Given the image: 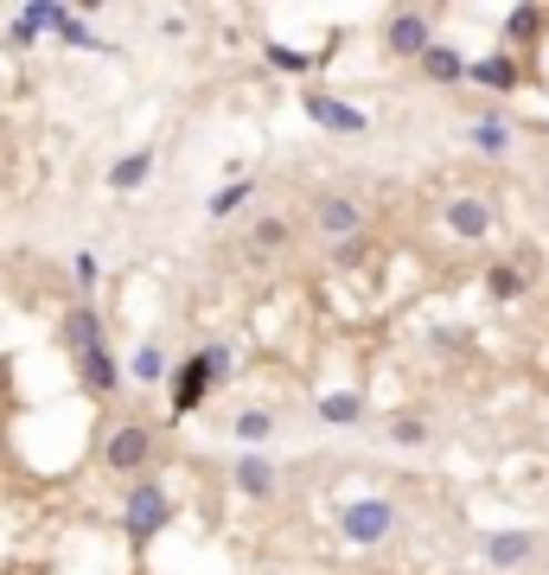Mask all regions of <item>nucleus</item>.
I'll use <instances>...</instances> for the list:
<instances>
[{
  "instance_id": "obj_1",
  "label": "nucleus",
  "mask_w": 549,
  "mask_h": 575,
  "mask_svg": "<svg viewBox=\"0 0 549 575\" xmlns=\"http://www.w3.org/2000/svg\"><path fill=\"white\" fill-rule=\"evenodd\" d=\"M231 345H199L180 371H173V416H192L199 403L211 396V384H224L231 377Z\"/></svg>"
},
{
  "instance_id": "obj_27",
  "label": "nucleus",
  "mask_w": 549,
  "mask_h": 575,
  "mask_svg": "<svg viewBox=\"0 0 549 575\" xmlns=\"http://www.w3.org/2000/svg\"><path fill=\"white\" fill-rule=\"evenodd\" d=\"M370 250H377L370 231H358V236H345V243H333V262H339V269H358V262H370Z\"/></svg>"
},
{
  "instance_id": "obj_10",
  "label": "nucleus",
  "mask_w": 549,
  "mask_h": 575,
  "mask_svg": "<svg viewBox=\"0 0 549 575\" xmlns=\"http://www.w3.org/2000/svg\"><path fill=\"white\" fill-rule=\"evenodd\" d=\"M78 377L90 396H115L122 391V359L109 352V345H96V352H78Z\"/></svg>"
},
{
  "instance_id": "obj_5",
  "label": "nucleus",
  "mask_w": 549,
  "mask_h": 575,
  "mask_svg": "<svg viewBox=\"0 0 549 575\" xmlns=\"http://www.w3.org/2000/svg\"><path fill=\"white\" fill-rule=\"evenodd\" d=\"M435 46V20L416 13V7H396L390 20H384V52L390 58H421Z\"/></svg>"
},
{
  "instance_id": "obj_16",
  "label": "nucleus",
  "mask_w": 549,
  "mask_h": 575,
  "mask_svg": "<svg viewBox=\"0 0 549 575\" xmlns=\"http://www.w3.org/2000/svg\"><path fill=\"white\" fill-rule=\"evenodd\" d=\"M148 173H154V148H134V154H122L109 167V185H115V192H134V185H148Z\"/></svg>"
},
{
  "instance_id": "obj_11",
  "label": "nucleus",
  "mask_w": 549,
  "mask_h": 575,
  "mask_svg": "<svg viewBox=\"0 0 549 575\" xmlns=\"http://www.w3.org/2000/svg\"><path fill=\"white\" fill-rule=\"evenodd\" d=\"M301 109L314 115L319 129H333V134H365V129H370V115H365V109L339 103V97H301Z\"/></svg>"
},
{
  "instance_id": "obj_13",
  "label": "nucleus",
  "mask_w": 549,
  "mask_h": 575,
  "mask_svg": "<svg viewBox=\"0 0 549 575\" xmlns=\"http://www.w3.org/2000/svg\"><path fill=\"white\" fill-rule=\"evenodd\" d=\"M64 345H71V359H78V352H96V345H109L103 340V320H96V307H90V301H78V307L64 314Z\"/></svg>"
},
{
  "instance_id": "obj_6",
  "label": "nucleus",
  "mask_w": 549,
  "mask_h": 575,
  "mask_svg": "<svg viewBox=\"0 0 549 575\" xmlns=\"http://www.w3.org/2000/svg\"><path fill=\"white\" fill-rule=\"evenodd\" d=\"M441 224H447V236H460V243H486V236H492V205H486L479 192H454L441 205Z\"/></svg>"
},
{
  "instance_id": "obj_4",
  "label": "nucleus",
  "mask_w": 549,
  "mask_h": 575,
  "mask_svg": "<svg viewBox=\"0 0 549 575\" xmlns=\"http://www.w3.org/2000/svg\"><path fill=\"white\" fill-rule=\"evenodd\" d=\"M148 461H154V428L122 422V428H109L103 435V467L109 473H141Z\"/></svg>"
},
{
  "instance_id": "obj_19",
  "label": "nucleus",
  "mask_w": 549,
  "mask_h": 575,
  "mask_svg": "<svg viewBox=\"0 0 549 575\" xmlns=\"http://www.w3.org/2000/svg\"><path fill=\"white\" fill-rule=\"evenodd\" d=\"M288 243H294L288 218H256V224H250V250H256V256H282Z\"/></svg>"
},
{
  "instance_id": "obj_3",
  "label": "nucleus",
  "mask_w": 549,
  "mask_h": 575,
  "mask_svg": "<svg viewBox=\"0 0 549 575\" xmlns=\"http://www.w3.org/2000/svg\"><path fill=\"white\" fill-rule=\"evenodd\" d=\"M166 524H173L166 486H160V480H134L129 493H122V531H129V544H154Z\"/></svg>"
},
{
  "instance_id": "obj_12",
  "label": "nucleus",
  "mask_w": 549,
  "mask_h": 575,
  "mask_svg": "<svg viewBox=\"0 0 549 575\" xmlns=\"http://www.w3.org/2000/svg\"><path fill=\"white\" fill-rule=\"evenodd\" d=\"M467 83H479V90H498V97H511L523 83V71H518V58L511 52H492V58H472L467 64Z\"/></svg>"
},
{
  "instance_id": "obj_17",
  "label": "nucleus",
  "mask_w": 549,
  "mask_h": 575,
  "mask_svg": "<svg viewBox=\"0 0 549 575\" xmlns=\"http://www.w3.org/2000/svg\"><path fill=\"white\" fill-rule=\"evenodd\" d=\"M416 64H421V71H428L435 83H467V58L454 52V46H428Z\"/></svg>"
},
{
  "instance_id": "obj_14",
  "label": "nucleus",
  "mask_w": 549,
  "mask_h": 575,
  "mask_svg": "<svg viewBox=\"0 0 549 575\" xmlns=\"http://www.w3.org/2000/svg\"><path fill=\"white\" fill-rule=\"evenodd\" d=\"M319 422H326V428H358V422H365V396L358 391H326L319 396Z\"/></svg>"
},
{
  "instance_id": "obj_26",
  "label": "nucleus",
  "mask_w": 549,
  "mask_h": 575,
  "mask_svg": "<svg viewBox=\"0 0 549 575\" xmlns=\"http://www.w3.org/2000/svg\"><path fill=\"white\" fill-rule=\"evenodd\" d=\"M262 58H268V71H288V78L314 71V52H288V46H262Z\"/></svg>"
},
{
  "instance_id": "obj_7",
  "label": "nucleus",
  "mask_w": 549,
  "mask_h": 575,
  "mask_svg": "<svg viewBox=\"0 0 549 575\" xmlns=\"http://www.w3.org/2000/svg\"><path fill=\"white\" fill-rule=\"evenodd\" d=\"M231 480H236V493L256 498V505H268V498H275V486H282V480H275V461H268L262 447H243V454H236V461H231Z\"/></svg>"
},
{
  "instance_id": "obj_18",
  "label": "nucleus",
  "mask_w": 549,
  "mask_h": 575,
  "mask_svg": "<svg viewBox=\"0 0 549 575\" xmlns=\"http://www.w3.org/2000/svg\"><path fill=\"white\" fill-rule=\"evenodd\" d=\"M52 13H58V0H32L27 13H20V20H13V27H7V46H32V39H39V32L52 27Z\"/></svg>"
},
{
  "instance_id": "obj_21",
  "label": "nucleus",
  "mask_w": 549,
  "mask_h": 575,
  "mask_svg": "<svg viewBox=\"0 0 549 575\" xmlns=\"http://www.w3.org/2000/svg\"><path fill=\"white\" fill-rule=\"evenodd\" d=\"M486 294H492V301H523L530 282H523L518 262H492V269H486Z\"/></svg>"
},
{
  "instance_id": "obj_22",
  "label": "nucleus",
  "mask_w": 549,
  "mask_h": 575,
  "mask_svg": "<svg viewBox=\"0 0 549 575\" xmlns=\"http://www.w3.org/2000/svg\"><path fill=\"white\" fill-rule=\"evenodd\" d=\"M231 435H236L243 447H262L268 435H275V410H262V403H256V410H236Z\"/></svg>"
},
{
  "instance_id": "obj_9",
  "label": "nucleus",
  "mask_w": 549,
  "mask_h": 575,
  "mask_svg": "<svg viewBox=\"0 0 549 575\" xmlns=\"http://www.w3.org/2000/svg\"><path fill=\"white\" fill-rule=\"evenodd\" d=\"M530 549H537V531H486V537H479V556H486L492 569H523Z\"/></svg>"
},
{
  "instance_id": "obj_2",
  "label": "nucleus",
  "mask_w": 549,
  "mask_h": 575,
  "mask_svg": "<svg viewBox=\"0 0 549 575\" xmlns=\"http://www.w3.org/2000/svg\"><path fill=\"white\" fill-rule=\"evenodd\" d=\"M339 537H345L352 549L390 544V537H396V498L365 493V498H352V505H339Z\"/></svg>"
},
{
  "instance_id": "obj_28",
  "label": "nucleus",
  "mask_w": 549,
  "mask_h": 575,
  "mask_svg": "<svg viewBox=\"0 0 549 575\" xmlns=\"http://www.w3.org/2000/svg\"><path fill=\"white\" fill-rule=\"evenodd\" d=\"M390 442L421 447V442H428V422H421V416H390Z\"/></svg>"
},
{
  "instance_id": "obj_29",
  "label": "nucleus",
  "mask_w": 549,
  "mask_h": 575,
  "mask_svg": "<svg viewBox=\"0 0 549 575\" xmlns=\"http://www.w3.org/2000/svg\"><path fill=\"white\" fill-rule=\"evenodd\" d=\"M96 275H103V269H96V256H90V250H78V282L96 288Z\"/></svg>"
},
{
  "instance_id": "obj_8",
  "label": "nucleus",
  "mask_w": 549,
  "mask_h": 575,
  "mask_svg": "<svg viewBox=\"0 0 549 575\" xmlns=\"http://www.w3.org/2000/svg\"><path fill=\"white\" fill-rule=\"evenodd\" d=\"M314 224H319L326 243H345V236L365 231V205H358V199H345V192H326V199L314 205Z\"/></svg>"
},
{
  "instance_id": "obj_25",
  "label": "nucleus",
  "mask_w": 549,
  "mask_h": 575,
  "mask_svg": "<svg viewBox=\"0 0 549 575\" xmlns=\"http://www.w3.org/2000/svg\"><path fill=\"white\" fill-rule=\"evenodd\" d=\"M537 32H543V13H537V7H511V13H505V39H511V46L537 39Z\"/></svg>"
},
{
  "instance_id": "obj_20",
  "label": "nucleus",
  "mask_w": 549,
  "mask_h": 575,
  "mask_svg": "<svg viewBox=\"0 0 549 575\" xmlns=\"http://www.w3.org/2000/svg\"><path fill=\"white\" fill-rule=\"evenodd\" d=\"M250 199H256V185H250V180H231V185H217V192L205 199V211L224 224V218H236V211H250Z\"/></svg>"
},
{
  "instance_id": "obj_23",
  "label": "nucleus",
  "mask_w": 549,
  "mask_h": 575,
  "mask_svg": "<svg viewBox=\"0 0 549 575\" xmlns=\"http://www.w3.org/2000/svg\"><path fill=\"white\" fill-rule=\"evenodd\" d=\"M472 148H479V154H511V122H505V115H479V122H472Z\"/></svg>"
},
{
  "instance_id": "obj_15",
  "label": "nucleus",
  "mask_w": 549,
  "mask_h": 575,
  "mask_svg": "<svg viewBox=\"0 0 549 575\" xmlns=\"http://www.w3.org/2000/svg\"><path fill=\"white\" fill-rule=\"evenodd\" d=\"M52 32L64 39V46H78V52H115L103 32H90V27L78 20V13H71V7H58V13H52Z\"/></svg>"
},
{
  "instance_id": "obj_24",
  "label": "nucleus",
  "mask_w": 549,
  "mask_h": 575,
  "mask_svg": "<svg viewBox=\"0 0 549 575\" xmlns=\"http://www.w3.org/2000/svg\"><path fill=\"white\" fill-rule=\"evenodd\" d=\"M134 384H160V377H166V345H154V340H148V345H134Z\"/></svg>"
}]
</instances>
